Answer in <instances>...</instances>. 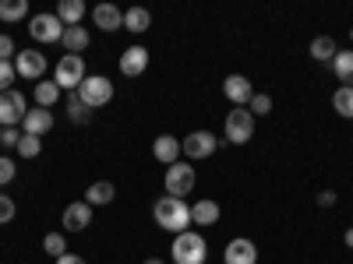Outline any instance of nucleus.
<instances>
[{
	"label": "nucleus",
	"instance_id": "obj_36",
	"mask_svg": "<svg viewBox=\"0 0 353 264\" xmlns=\"http://www.w3.org/2000/svg\"><path fill=\"white\" fill-rule=\"evenodd\" d=\"M18 141H21V131H18V127H8L4 138H0V144H4V148H18Z\"/></svg>",
	"mask_w": 353,
	"mask_h": 264
},
{
	"label": "nucleus",
	"instance_id": "obj_18",
	"mask_svg": "<svg viewBox=\"0 0 353 264\" xmlns=\"http://www.w3.org/2000/svg\"><path fill=\"white\" fill-rule=\"evenodd\" d=\"M219 215H223V208L212 197H201V201L191 204V226H216Z\"/></svg>",
	"mask_w": 353,
	"mask_h": 264
},
{
	"label": "nucleus",
	"instance_id": "obj_41",
	"mask_svg": "<svg viewBox=\"0 0 353 264\" xmlns=\"http://www.w3.org/2000/svg\"><path fill=\"white\" fill-rule=\"evenodd\" d=\"M0 138H4V127H0Z\"/></svg>",
	"mask_w": 353,
	"mask_h": 264
},
{
	"label": "nucleus",
	"instance_id": "obj_21",
	"mask_svg": "<svg viewBox=\"0 0 353 264\" xmlns=\"http://www.w3.org/2000/svg\"><path fill=\"white\" fill-rule=\"evenodd\" d=\"M149 25H152L149 8H128V11H124V28H128V32L141 36V32H149Z\"/></svg>",
	"mask_w": 353,
	"mask_h": 264
},
{
	"label": "nucleus",
	"instance_id": "obj_25",
	"mask_svg": "<svg viewBox=\"0 0 353 264\" xmlns=\"http://www.w3.org/2000/svg\"><path fill=\"white\" fill-rule=\"evenodd\" d=\"M61 96H64V92L57 88V81H36V106H43V109H53Z\"/></svg>",
	"mask_w": 353,
	"mask_h": 264
},
{
	"label": "nucleus",
	"instance_id": "obj_4",
	"mask_svg": "<svg viewBox=\"0 0 353 264\" xmlns=\"http://www.w3.org/2000/svg\"><path fill=\"white\" fill-rule=\"evenodd\" d=\"M88 109H99V106H110L113 102V81L106 74H85V81L78 85L74 92Z\"/></svg>",
	"mask_w": 353,
	"mask_h": 264
},
{
	"label": "nucleus",
	"instance_id": "obj_6",
	"mask_svg": "<svg viewBox=\"0 0 353 264\" xmlns=\"http://www.w3.org/2000/svg\"><path fill=\"white\" fill-rule=\"evenodd\" d=\"M53 81H57V88H61V92H78V85L85 81V60H81L78 53L61 56V60H57V67H53Z\"/></svg>",
	"mask_w": 353,
	"mask_h": 264
},
{
	"label": "nucleus",
	"instance_id": "obj_16",
	"mask_svg": "<svg viewBox=\"0 0 353 264\" xmlns=\"http://www.w3.org/2000/svg\"><path fill=\"white\" fill-rule=\"evenodd\" d=\"M92 21H96V28H103V32H117V28H124V11L117 4H96Z\"/></svg>",
	"mask_w": 353,
	"mask_h": 264
},
{
	"label": "nucleus",
	"instance_id": "obj_20",
	"mask_svg": "<svg viewBox=\"0 0 353 264\" xmlns=\"http://www.w3.org/2000/svg\"><path fill=\"white\" fill-rule=\"evenodd\" d=\"M85 4H81V0H61V4H57V18H61L64 21V28H71V25H81V18H85Z\"/></svg>",
	"mask_w": 353,
	"mask_h": 264
},
{
	"label": "nucleus",
	"instance_id": "obj_8",
	"mask_svg": "<svg viewBox=\"0 0 353 264\" xmlns=\"http://www.w3.org/2000/svg\"><path fill=\"white\" fill-rule=\"evenodd\" d=\"M25 113H28V99L18 92V88H11V92L0 96V127H21L25 120Z\"/></svg>",
	"mask_w": 353,
	"mask_h": 264
},
{
	"label": "nucleus",
	"instance_id": "obj_10",
	"mask_svg": "<svg viewBox=\"0 0 353 264\" xmlns=\"http://www.w3.org/2000/svg\"><path fill=\"white\" fill-rule=\"evenodd\" d=\"M46 56L39 53V50H21L18 56H14V71H18V78H25V81H43V74H46Z\"/></svg>",
	"mask_w": 353,
	"mask_h": 264
},
{
	"label": "nucleus",
	"instance_id": "obj_3",
	"mask_svg": "<svg viewBox=\"0 0 353 264\" xmlns=\"http://www.w3.org/2000/svg\"><path fill=\"white\" fill-rule=\"evenodd\" d=\"M254 138V116L248 106H233L223 124V144H248Z\"/></svg>",
	"mask_w": 353,
	"mask_h": 264
},
{
	"label": "nucleus",
	"instance_id": "obj_13",
	"mask_svg": "<svg viewBox=\"0 0 353 264\" xmlns=\"http://www.w3.org/2000/svg\"><path fill=\"white\" fill-rule=\"evenodd\" d=\"M53 131V113L43 109V106H28L25 120H21V134H32V138H43Z\"/></svg>",
	"mask_w": 353,
	"mask_h": 264
},
{
	"label": "nucleus",
	"instance_id": "obj_34",
	"mask_svg": "<svg viewBox=\"0 0 353 264\" xmlns=\"http://www.w3.org/2000/svg\"><path fill=\"white\" fill-rule=\"evenodd\" d=\"M14 212H18V208H14V201H11L4 190H0V226H8V222L14 219Z\"/></svg>",
	"mask_w": 353,
	"mask_h": 264
},
{
	"label": "nucleus",
	"instance_id": "obj_38",
	"mask_svg": "<svg viewBox=\"0 0 353 264\" xmlns=\"http://www.w3.org/2000/svg\"><path fill=\"white\" fill-rule=\"evenodd\" d=\"M57 264H85V257H78V254H64V257H57Z\"/></svg>",
	"mask_w": 353,
	"mask_h": 264
},
{
	"label": "nucleus",
	"instance_id": "obj_5",
	"mask_svg": "<svg viewBox=\"0 0 353 264\" xmlns=\"http://www.w3.org/2000/svg\"><path fill=\"white\" fill-rule=\"evenodd\" d=\"M194 184H198V173H194V166L191 162H173L170 169H166V176H163V187H166V194L170 197H188L191 190H194Z\"/></svg>",
	"mask_w": 353,
	"mask_h": 264
},
{
	"label": "nucleus",
	"instance_id": "obj_42",
	"mask_svg": "<svg viewBox=\"0 0 353 264\" xmlns=\"http://www.w3.org/2000/svg\"><path fill=\"white\" fill-rule=\"evenodd\" d=\"M350 39H353V28H350Z\"/></svg>",
	"mask_w": 353,
	"mask_h": 264
},
{
	"label": "nucleus",
	"instance_id": "obj_2",
	"mask_svg": "<svg viewBox=\"0 0 353 264\" xmlns=\"http://www.w3.org/2000/svg\"><path fill=\"white\" fill-rule=\"evenodd\" d=\"M170 257H173V264H205L209 261V243H205L201 232L188 229V232H181V236H173Z\"/></svg>",
	"mask_w": 353,
	"mask_h": 264
},
{
	"label": "nucleus",
	"instance_id": "obj_33",
	"mask_svg": "<svg viewBox=\"0 0 353 264\" xmlns=\"http://www.w3.org/2000/svg\"><path fill=\"white\" fill-rule=\"evenodd\" d=\"M14 173H18L14 159H8V155H0V187H8V184L14 180Z\"/></svg>",
	"mask_w": 353,
	"mask_h": 264
},
{
	"label": "nucleus",
	"instance_id": "obj_1",
	"mask_svg": "<svg viewBox=\"0 0 353 264\" xmlns=\"http://www.w3.org/2000/svg\"><path fill=\"white\" fill-rule=\"evenodd\" d=\"M152 219H156L159 229L173 232V236H181V232L191 229V204H184L181 197H170L166 194V197H159L152 204Z\"/></svg>",
	"mask_w": 353,
	"mask_h": 264
},
{
	"label": "nucleus",
	"instance_id": "obj_39",
	"mask_svg": "<svg viewBox=\"0 0 353 264\" xmlns=\"http://www.w3.org/2000/svg\"><path fill=\"white\" fill-rule=\"evenodd\" d=\"M343 240H346V247L353 250V229H346V236H343Z\"/></svg>",
	"mask_w": 353,
	"mask_h": 264
},
{
	"label": "nucleus",
	"instance_id": "obj_26",
	"mask_svg": "<svg viewBox=\"0 0 353 264\" xmlns=\"http://www.w3.org/2000/svg\"><path fill=\"white\" fill-rule=\"evenodd\" d=\"M21 18H28V0H0V21L14 25Z\"/></svg>",
	"mask_w": 353,
	"mask_h": 264
},
{
	"label": "nucleus",
	"instance_id": "obj_23",
	"mask_svg": "<svg viewBox=\"0 0 353 264\" xmlns=\"http://www.w3.org/2000/svg\"><path fill=\"white\" fill-rule=\"evenodd\" d=\"M88 28H81V25H71V28H64V39H61V46L68 50V53H78L81 56V50L88 46Z\"/></svg>",
	"mask_w": 353,
	"mask_h": 264
},
{
	"label": "nucleus",
	"instance_id": "obj_35",
	"mask_svg": "<svg viewBox=\"0 0 353 264\" xmlns=\"http://www.w3.org/2000/svg\"><path fill=\"white\" fill-rule=\"evenodd\" d=\"M11 56H18V50H14V39H11L8 32H0V60H11Z\"/></svg>",
	"mask_w": 353,
	"mask_h": 264
},
{
	"label": "nucleus",
	"instance_id": "obj_9",
	"mask_svg": "<svg viewBox=\"0 0 353 264\" xmlns=\"http://www.w3.org/2000/svg\"><path fill=\"white\" fill-rule=\"evenodd\" d=\"M28 36H32L36 43H61L64 39V21L57 18V14H36V18H28Z\"/></svg>",
	"mask_w": 353,
	"mask_h": 264
},
{
	"label": "nucleus",
	"instance_id": "obj_14",
	"mask_svg": "<svg viewBox=\"0 0 353 264\" xmlns=\"http://www.w3.org/2000/svg\"><path fill=\"white\" fill-rule=\"evenodd\" d=\"M223 96H226L233 106H248V102L254 99V85H251L244 74H230V78L223 81Z\"/></svg>",
	"mask_w": 353,
	"mask_h": 264
},
{
	"label": "nucleus",
	"instance_id": "obj_22",
	"mask_svg": "<svg viewBox=\"0 0 353 264\" xmlns=\"http://www.w3.org/2000/svg\"><path fill=\"white\" fill-rule=\"evenodd\" d=\"M329 67H332V74L339 78V85H350V88H353V50H339L336 60H332Z\"/></svg>",
	"mask_w": 353,
	"mask_h": 264
},
{
	"label": "nucleus",
	"instance_id": "obj_15",
	"mask_svg": "<svg viewBox=\"0 0 353 264\" xmlns=\"http://www.w3.org/2000/svg\"><path fill=\"white\" fill-rule=\"evenodd\" d=\"M145 67H149V50H145V46L134 43V46H128L121 53V74L124 78H141Z\"/></svg>",
	"mask_w": 353,
	"mask_h": 264
},
{
	"label": "nucleus",
	"instance_id": "obj_17",
	"mask_svg": "<svg viewBox=\"0 0 353 264\" xmlns=\"http://www.w3.org/2000/svg\"><path fill=\"white\" fill-rule=\"evenodd\" d=\"M152 155H156V162H163L170 169L173 162H181V141H176L173 134H159L152 141Z\"/></svg>",
	"mask_w": 353,
	"mask_h": 264
},
{
	"label": "nucleus",
	"instance_id": "obj_11",
	"mask_svg": "<svg viewBox=\"0 0 353 264\" xmlns=\"http://www.w3.org/2000/svg\"><path fill=\"white\" fill-rule=\"evenodd\" d=\"M61 226H64V232H85L92 226V204H85V201L68 204L64 215H61Z\"/></svg>",
	"mask_w": 353,
	"mask_h": 264
},
{
	"label": "nucleus",
	"instance_id": "obj_7",
	"mask_svg": "<svg viewBox=\"0 0 353 264\" xmlns=\"http://www.w3.org/2000/svg\"><path fill=\"white\" fill-rule=\"evenodd\" d=\"M219 144H223V141H219L212 131H191V134L181 141V155H184L188 162H201V159L216 155Z\"/></svg>",
	"mask_w": 353,
	"mask_h": 264
},
{
	"label": "nucleus",
	"instance_id": "obj_12",
	"mask_svg": "<svg viewBox=\"0 0 353 264\" xmlns=\"http://www.w3.org/2000/svg\"><path fill=\"white\" fill-rule=\"evenodd\" d=\"M223 261H226V264H258V247H254V240H248V236L230 240L226 250H223Z\"/></svg>",
	"mask_w": 353,
	"mask_h": 264
},
{
	"label": "nucleus",
	"instance_id": "obj_32",
	"mask_svg": "<svg viewBox=\"0 0 353 264\" xmlns=\"http://www.w3.org/2000/svg\"><path fill=\"white\" fill-rule=\"evenodd\" d=\"M14 78H18L14 64H11V60H0V96H4V92H11V85H14Z\"/></svg>",
	"mask_w": 353,
	"mask_h": 264
},
{
	"label": "nucleus",
	"instance_id": "obj_24",
	"mask_svg": "<svg viewBox=\"0 0 353 264\" xmlns=\"http://www.w3.org/2000/svg\"><path fill=\"white\" fill-rule=\"evenodd\" d=\"M336 53H339V46H336V39H329V36H318V39L311 43V56H314L318 64H332Z\"/></svg>",
	"mask_w": 353,
	"mask_h": 264
},
{
	"label": "nucleus",
	"instance_id": "obj_30",
	"mask_svg": "<svg viewBox=\"0 0 353 264\" xmlns=\"http://www.w3.org/2000/svg\"><path fill=\"white\" fill-rule=\"evenodd\" d=\"M39 152H43V141L32 138V134H21V141H18V155H21V159H36Z\"/></svg>",
	"mask_w": 353,
	"mask_h": 264
},
{
	"label": "nucleus",
	"instance_id": "obj_40",
	"mask_svg": "<svg viewBox=\"0 0 353 264\" xmlns=\"http://www.w3.org/2000/svg\"><path fill=\"white\" fill-rule=\"evenodd\" d=\"M145 264H163V261H159V257H149V261H145Z\"/></svg>",
	"mask_w": 353,
	"mask_h": 264
},
{
	"label": "nucleus",
	"instance_id": "obj_29",
	"mask_svg": "<svg viewBox=\"0 0 353 264\" xmlns=\"http://www.w3.org/2000/svg\"><path fill=\"white\" fill-rule=\"evenodd\" d=\"M43 250L53 254V261L64 257V254H71V250H68V240H64V232H46V236H43Z\"/></svg>",
	"mask_w": 353,
	"mask_h": 264
},
{
	"label": "nucleus",
	"instance_id": "obj_27",
	"mask_svg": "<svg viewBox=\"0 0 353 264\" xmlns=\"http://www.w3.org/2000/svg\"><path fill=\"white\" fill-rule=\"evenodd\" d=\"M332 109H336L339 116H346V120H353V88H350V85H339V88H336Z\"/></svg>",
	"mask_w": 353,
	"mask_h": 264
},
{
	"label": "nucleus",
	"instance_id": "obj_31",
	"mask_svg": "<svg viewBox=\"0 0 353 264\" xmlns=\"http://www.w3.org/2000/svg\"><path fill=\"white\" fill-rule=\"evenodd\" d=\"M248 109H251V116H254V120H258V116H269V113H272V96L254 92V99L248 102Z\"/></svg>",
	"mask_w": 353,
	"mask_h": 264
},
{
	"label": "nucleus",
	"instance_id": "obj_37",
	"mask_svg": "<svg viewBox=\"0 0 353 264\" xmlns=\"http://www.w3.org/2000/svg\"><path fill=\"white\" fill-rule=\"evenodd\" d=\"M318 204H321V208H332V204H336V190H321L318 194Z\"/></svg>",
	"mask_w": 353,
	"mask_h": 264
},
{
	"label": "nucleus",
	"instance_id": "obj_19",
	"mask_svg": "<svg viewBox=\"0 0 353 264\" xmlns=\"http://www.w3.org/2000/svg\"><path fill=\"white\" fill-rule=\"evenodd\" d=\"M113 197H117V187L110 180H96L85 190V204H92V208H103V204H110Z\"/></svg>",
	"mask_w": 353,
	"mask_h": 264
},
{
	"label": "nucleus",
	"instance_id": "obj_28",
	"mask_svg": "<svg viewBox=\"0 0 353 264\" xmlns=\"http://www.w3.org/2000/svg\"><path fill=\"white\" fill-rule=\"evenodd\" d=\"M68 116H71V124L85 127L88 120H92V109H88V106H85V102H81V99L71 92V96H68Z\"/></svg>",
	"mask_w": 353,
	"mask_h": 264
}]
</instances>
